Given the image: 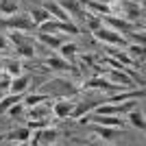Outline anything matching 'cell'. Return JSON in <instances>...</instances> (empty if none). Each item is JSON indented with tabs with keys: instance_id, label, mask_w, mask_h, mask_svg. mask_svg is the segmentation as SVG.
<instances>
[{
	"instance_id": "ac0fdd59",
	"label": "cell",
	"mask_w": 146,
	"mask_h": 146,
	"mask_svg": "<svg viewBox=\"0 0 146 146\" xmlns=\"http://www.w3.org/2000/svg\"><path fill=\"white\" fill-rule=\"evenodd\" d=\"M15 11H18L15 2H11V0H0V15H13Z\"/></svg>"
},
{
	"instance_id": "8fae6325",
	"label": "cell",
	"mask_w": 146,
	"mask_h": 146,
	"mask_svg": "<svg viewBox=\"0 0 146 146\" xmlns=\"http://www.w3.org/2000/svg\"><path fill=\"white\" fill-rule=\"evenodd\" d=\"M98 105H100V100H85V103H81V105H76V107H74L72 109V118H81L83 116V113H85V111H90V109H96Z\"/></svg>"
},
{
	"instance_id": "9a60e30c",
	"label": "cell",
	"mask_w": 146,
	"mask_h": 146,
	"mask_svg": "<svg viewBox=\"0 0 146 146\" xmlns=\"http://www.w3.org/2000/svg\"><path fill=\"white\" fill-rule=\"evenodd\" d=\"M39 42H44L46 46H50V48H59L61 44H63V39L61 37H55V35H48V33H39Z\"/></svg>"
},
{
	"instance_id": "ba28073f",
	"label": "cell",
	"mask_w": 146,
	"mask_h": 146,
	"mask_svg": "<svg viewBox=\"0 0 146 146\" xmlns=\"http://www.w3.org/2000/svg\"><path fill=\"white\" fill-rule=\"evenodd\" d=\"M105 22H107L113 31H118V33H129V31H131V22H127V20H118V18H111V13H107V15H105Z\"/></svg>"
},
{
	"instance_id": "4fadbf2b",
	"label": "cell",
	"mask_w": 146,
	"mask_h": 146,
	"mask_svg": "<svg viewBox=\"0 0 146 146\" xmlns=\"http://www.w3.org/2000/svg\"><path fill=\"white\" fill-rule=\"evenodd\" d=\"M46 66L52 68V70H74L72 63H68L66 59H59V57H50V59L46 61Z\"/></svg>"
},
{
	"instance_id": "7a4b0ae2",
	"label": "cell",
	"mask_w": 146,
	"mask_h": 146,
	"mask_svg": "<svg viewBox=\"0 0 146 146\" xmlns=\"http://www.w3.org/2000/svg\"><path fill=\"white\" fill-rule=\"evenodd\" d=\"M44 94H48V96H61V98H68V96H72V94H76V87L70 83V81H50L48 87L44 90Z\"/></svg>"
},
{
	"instance_id": "ffe728a7",
	"label": "cell",
	"mask_w": 146,
	"mask_h": 146,
	"mask_svg": "<svg viewBox=\"0 0 146 146\" xmlns=\"http://www.w3.org/2000/svg\"><path fill=\"white\" fill-rule=\"evenodd\" d=\"M46 100H50V96L42 92V94H31V96H26V103H24V105L33 107V105H37V103H46Z\"/></svg>"
},
{
	"instance_id": "6da1fadb",
	"label": "cell",
	"mask_w": 146,
	"mask_h": 146,
	"mask_svg": "<svg viewBox=\"0 0 146 146\" xmlns=\"http://www.w3.org/2000/svg\"><path fill=\"white\" fill-rule=\"evenodd\" d=\"M94 35H96L100 42L111 44V46H122V48H127V46H129V42L124 39V35H120V33H118V31H113V29H105V26H98V29L94 31Z\"/></svg>"
},
{
	"instance_id": "9c48e42d",
	"label": "cell",
	"mask_w": 146,
	"mask_h": 146,
	"mask_svg": "<svg viewBox=\"0 0 146 146\" xmlns=\"http://www.w3.org/2000/svg\"><path fill=\"white\" fill-rule=\"evenodd\" d=\"M44 9H46L48 13H52V15H55L57 20H61V22H70V15L66 13V9H63L61 5H57V2H46Z\"/></svg>"
},
{
	"instance_id": "d6986e66",
	"label": "cell",
	"mask_w": 146,
	"mask_h": 146,
	"mask_svg": "<svg viewBox=\"0 0 146 146\" xmlns=\"http://www.w3.org/2000/svg\"><path fill=\"white\" fill-rule=\"evenodd\" d=\"M129 120H131V124H133V127L144 129V116H142V111L131 109V111H129Z\"/></svg>"
},
{
	"instance_id": "52a82bcc",
	"label": "cell",
	"mask_w": 146,
	"mask_h": 146,
	"mask_svg": "<svg viewBox=\"0 0 146 146\" xmlns=\"http://www.w3.org/2000/svg\"><path fill=\"white\" fill-rule=\"evenodd\" d=\"M50 113H52L50 100H46V105L37 103V105H33V111H31V120H42V118H50Z\"/></svg>"
},
{
	"instance_id": "44dd1931",
	"label": "cell",
	"mask_w": 146,
	"mask_h": 146,
	"mask_svg": "<svg viewBox=\"0 0 146 146\" xmlns=\"http://www.w3.org/2000/svg\"><path fill=\"white\" fill-rule=\"evenodd\" d=\"M7 72H9V76H20L22 74V61H7Z\"/></svg>"
},
{
	"instance_id": "3957f363",
	"label": "cell",
	"mask_w": 146,
	"mask_h": 146,
	"mask_svg": "<svg viewBox=\"0 0 146 146\" xmlns=\"http://www.w3.org/2000/svg\"><path fill=\"white\" fill-rule=\"evenodd\" d=\"M2 26L5 29H15V31H33L35 29V22L29 13H20V15H9V20H2Z\"/></svg>"
},
{
	"instance_id": "5b68a950",
	"label": "cell",
	"mask_w": 146,
	"mask_h": 146,
	"mask_svg": "<svg viewBox=\"0 0 146 146\" xmlns=\"http://www.w3.org/2000/svg\"><path fill=\"white\" fill-rule=\"evenodd\" d=\"M61 7L68 11V15H74V18L85 20V11H83L81 2H76V0H61Z\"/></svg>"
},
{
	"instance_id": "8992f818",
	"label": "cell",
	"mask_w": 146,
	"mask_h": 146,
	"mask_svg": "<svg viewBox=\"0 0 146 146\" xmlns=\"http://www.w3.org/2000/svg\"><path fill=\"white\" fill-rule=\"evenodd\" d=\"M107 74H109V79L113 81V83H120V85L127 87V90H129V87H133V79L122 72V68H120V70H109V68H107Z\"/></svg>"
},
{
	"instance_id": "484cf974",
	"label": "cell",
	"mask_w": 146,
	"mask_h": 146,
	"mask_svg": "<svg viewBox=\"0 0 146 146\" xmlns=\"http://www.w3.org/2000/svg\"><path fill=\"white\" fill-rule=\"evenodd\" d=\"M98 133L103 135L105 140H111V137H113V131H111L109 127H103V124H98Z\"/></svg>"
},
{
	"instance_id": "7402d4cb",
	"label": "cell",
	"mask_w": 146,
	"mask_h": 146,
	"mask_svg": "<svg viewBox=\"0 0 146 146\" xmlns=\"http://www.w3.org/2000/svg\"><path fill=\"white\" fill-rule=\"evenodd\" d=\"M20 96H22V94H15V96L2 98V100H0V113H5V111L9 109V107H11L13 103H20Z\"/></svg>"
},
{
	"instance_id": "83f0119b",
	"label": "cell",
	"mask_w": 146,
	"mask_h": 146,
	"mask_svg": "<svg viewBox=\"0 0 146 146\" xmlns=\"http://www.w3.org/2000/svg\"><path fill=\"white\" fill-rule=\"evenodd\" d=\"M2 50H9V37L0 33V52H2Z\"/></svg>"
},
{
	"instance_id": "277c9868",
	"label": "cell",
	"mask_w": 146,
	"mask_h": 146,
	"mask_svg": "<svg viewBox=\"0 0 146 146\" xmlns=\"http://www.w3.org/2000/svg\"><path fill=\"white\" fill-rule=\"evenodd\" d=\"M72 109H74V103H70V100H59V103L52 105V113H55V118H59V120L72 116Z\"/></svg>"
},
{
	"instance_id": "4316f807",
	"label": "cell",
	"mask_w": 146,
	"mask_h": 146,
	"mask_svg": "<svg viewBox=\"0 0 146 146\" xmlns=\"http://www.w3.org/2000/svg\"><path fill=\"white\" fill-rule=\"evenodd\" d=\"M22 109H24V107H22V105H18V103H13L11 107H9V113H11V116H20V113H22Z\"/></svg>"
},
{
	"instance_id": "4dcf8cb0",
	"label": "cell",
	"mask_w": 146,
	"mask_h": 146,
	"mask_svg": "<svg viewBox=\"0 0 146 146\" xmlns=\"http://www.w3.org/2000/svg\"><path fill=\"white\" fill-rule=\"evenodd\" d=\"M98 2H105V5H109V2H111V0H98Z\"/></svg>"
},
{
	"instance_id": "f1b7e54d",
	"label": "cell",
	"mask_w": 146,
	"mask_h": 146,
	"mask_svg": "<svg viewBox=\"0 0 146 146\" xmlns=\"http://www.w3.org/2000/svg\"><path fill=\"white\" fill-rule=\"evenodd\" d=\"M131 39L137 42V44H144V35H142V33H131Z\"/></svg>"
},
{
	"instance_id": "f546056e",
	"label": "cell",
	"mask_w": 146,
	"mask_h": 146,
	"mask_svg": "<svg viewBox=\"0 0 146 146\" xmlns=\"http://www.w3.org/2000/svg\"><path fill=\"white\" fill-rule=\"evenodd\" d=\"M7 85H9V83H7V81H0V100H2V98H5V92H7Z\"/></svg>"
},
{
	"instance_id": "d4e9b609",
	"label": "cell",
	"mask_w": 146,
	"mask_h": 146,
	"mask_svg": "<svg viewBox=\"0 0 146 146\" xmlns=\"http://www.w3.org/2000/svg\"><path fill=\"white\" fill-rule=\"evenodd\" d=\"M127 50L133 57H140V59L144 57V48H142V44H137V46H135V44H133V46H127Z\"/></svg>"
},
{
	"instance_id": "603a6c76",
	"label": "cell",
	"mask_w": 146,
	"mask_h": 146,
	"mask_svg": "<svg viewBox=\"0 0 146 146\" xmlns=\"http://www.w3.org/2000/svg\"><path fill=\"white\" fill-rule=\"evenodd\" d=\"M18 55L31 59V57L35 55V50H33V46H31V44H20V46H18Z\"/></svg>"
},
{
	"instance_id": "e0dca14e",
	"label": "cell",
	"mask_w": 146,
	"mask_h": 146,
	"mask_svg": "<svg viewBox=\"0 0 146 146\" xmlns=\"http://www.w3.org/2000/svg\"><path fill=\"white\" fill-rule=\"evenodd\" d=\"M31 18H33L35 24H42V22L50 20V13L46 11V9H33V11H31Z\"/></svg>"
},
{
	"instance_id": "2e32d148",
	"label": "cell",
	"mask_w": 146,
	"mask_h": 146,
	"mask_svg": "<svg viewBox=\"0 0 146 146\" xmlns=\"http://www.w3.org/2000/svg\"><path fill=\"white\" fill-rule=\"evenodd\" d=\"M105 50H107V55H109V57H116V59L120 61L122 66H124V63H131V57H129L127 52H122V50H116V48H111V46H107Z\"/></svg>"
},
{
	"instance_id": "5bb4252c",
	"label": "cell",
	"mask_w": 146,
	"mask_h": 146,
	"mask_svg": "<svg viewBox=\"0 0 146 146\" xmlns=\"http://www.w3.org/2000/svg\"><path fill=\"white\" fill-rule=\"evenodd\" d=\"M59 48H61V50H59L61 57H63L68 63H72V61H74V55H76V46H74V44H61Z\"/></svg>"
},
{
	"instance_id": "7c38bea8",
	"label": "cell",
	"mask_w": 146,
	"mask_h": 146,
	"mask_svg": "<svg viewBox=\"0 0 146 146\" xmlns=\"http://www.w3.org/2000/svg\"><path fill=\"white\" fill-rule=\"evenodd\" d=\"M57 137H59V133H57L55 129H46V131H42V133L35 135V144H48V142H55Z\"/></svg>"
},
{
	"instance_id": "cb8c5ba5",
	"label": "cell",
	"mask_w": 146,
	"mask_h": 146,
	"mask_svg": "<svg viewBox=\"0 0 146 146\" xmlns=\"http://www.w3.org/2000/svg\"><path fill=\"white\" fill-rule=\"evenodd\" d=\"M29 133H31L29 127H26V129H18V131H13V140H15V142H26Z\"/></svg>"
},
{
	"instance_id": "30bf717a",
	"label": "cell",
	"mask_w": 146,
	"mask_h": 146,
	"mask_svg": "<svg viewBox=\"0 0 146 146\" xmlns=\"http://www.w3.org/2000/svg\"><path fill=\"white\" fill-rule=\"evenodd\" d=\"M29 83H31V76H29V74H24V76H15V79L11 81L9 90H11L13 94H22V92H26Z\"/></svg>"
}]
</instances>
